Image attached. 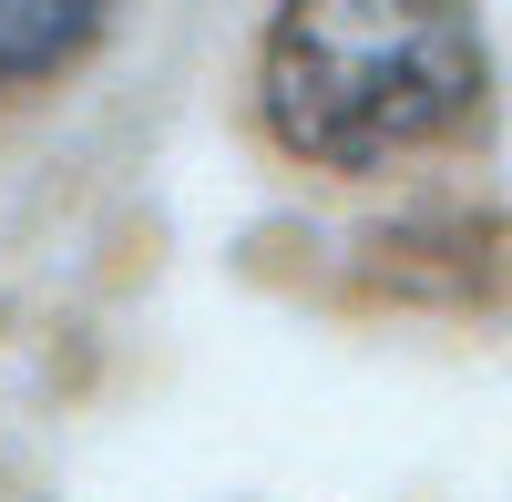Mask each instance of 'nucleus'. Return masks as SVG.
I'll return each instance as SVG.
<instances>
[{
	"instance_id": "f257e3e1",
	"label": "nucleus",
	"mask_w": 512,
	"mask_h": 502,
	"mask_svg": "<svg viewBox=\"0 0 512 502\" xmlns=\"http://www.w3.org/2000/svg\"><path fill=\"white\" fill-rule=\"evenodd\" d=\"M482 31L461 0H277L256 103L308 164L369 175L482 103Z\"/></svg>"
},
{
	"instance_id": "f03ea898",
	"label": "nucleus",
	"mask_w": 512,
	"mask_h": 502,
	"mask_svg": "<svg viewBox=\"0 0 512 502\" xmlns=\"http://www.w3.org/2000/svg\"><path fill=\"white\" fill-rule=\"evenodd\" d=\"M93 31H103V0H0V93L62 72Z\"/></svg>"
}]
</instances>
